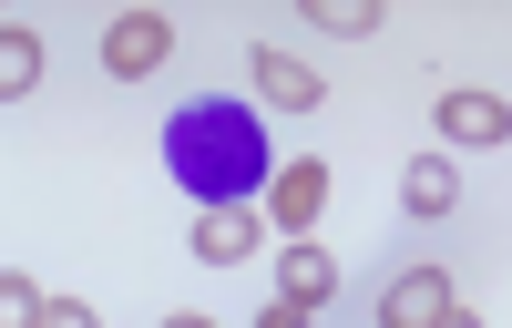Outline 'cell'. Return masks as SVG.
I'll list each match as a JSON object with an SVG mask.
<instances>
[{
	"label": "cell",
	"instance_id": "5b68a950",
	"mask_svg": "<svg viewBox=\"0 0 512 328\" xmlns=\"http://www.w3.org/2000/svg\"><path fill=\"white\" fill-rule=\"evenodd\" d=\"M256 236H267V205H205L195 216V257L205 267H246Z\"/></svg>",
	"mask_w": 512,
	"mask_h": 328
},
{
	"label": "cell",
	"instance_id": "277c9868",
	"mask_svg": "<svg viewBox=\"0 0 512 328\" xmlns=\"http://www.w3.org/2000/svg\"><path fill=\"white\" fill-rule=\"evenodd\" d=\"M318 216H328V164H318V154L277 164V185H267V226H277V236H308Z\"/></svg>",
	"mask_w": 512,
	"mask_h": 328
},
{
	"label": "cell",
	"instance_id": "2e32d148",
	"mask_svg": "<svg viewBox=\"0 0 512 328\" xmlns=\"http://www.w3.org/2000/svg\"><path fill=\"white\" fill-rule=\"evenodd\" d=\"M441 328H482V318H472V308H451V318H441Z\"/></svg>",
	"mask_w": 512,
	"mask_h": 328
},
{
	"label": "cell",
	"instance_id": "4fadbf2b",
	"mask_svg": "<svg viewBox=\"0 0 512 328\" xmlns=\"http://www.w3.org/2000/svg\"><path fill=\"white\" fill-rule=\"evenodd\" d=\"M256 328H318V308H297V298H267V308H256Z\"/></svg>",
	"mask_w": 512,
	"mask_h": 328
},
{
	"label": "cell",
	"instance_id": "3957f363",
	"mask_svg": "<svg viewBox=\"0 0 512 328\" xmlns=\"http://www.w3.org/2000/svg\"><path fill=\"white\" fill-rule=\"evenodd\" d=\"M451 308H461L451 267H400L390 287H379V328H441Z\"/></svg>",
	"mask_w": 512,
	"mask_h": 328
},
{
	"label": "cell",
	"instance_id": "5bb4252c",
	"mask_svg": "<svg viewBox=\"0 0 512 328\" xmlns=\"http://www.w3.org/2000/svg\"><path fill=\"white\" fill-rule=\"evenodd\" d=\"M41 328H103V318L82 308V298H52V318H41Z\"/></svg>",
	"mask_w": 512,
	"mask_h": 328
},
{
	"label": "cell",
	"instance_id": "30bf717a",
	"mask_svg": "<svg viewBox=\"0 0 512 328\" xmlns=\"http://www.w3.org/2000/svg\"><path fill=\"white\" fill-rule=\"evenodd\" d=\"M31 82H41V41L11 21V31H0V93H31Z\"/></svg>",
	"mask_w": 512,
	"mask_h": 328
},
{
	"label": "cell",
	"instance_id": "8992f818",
	"mask_svg": "<svg viewBox=\"0 0 512 328\" xmlns=\"http://www.w3.org/2000/svg\"><path fill=\"white\" fill-rule=\"evenodd\" d=\"M256 93H267V113H318L328 82L297 62V52H267V41H256Z\"/></svg>",
	"mask_w": 512,
	"mask_h": 328
},
{
	"label": "cell",
	"instance_id": "6da1fadb",
	"mask_svg": "<svg viewBox=\"0 0 512 328\" xmlns=\"http://www.w3.org/2000/svg\"><path fill=\"white\" fill-rule=\"evenodd\" d=\"M164 164L195 205H267L277 164H267V123L246 103H185L164 123Z\"/></svg>",
	"mask_w": 512,
	"mask_h": 328
},
{
	"label": "cell",
	"instance_id": "ba28073f",
	"mask_svg": "<svg viewBox=\"0 0 512 328\" xmlns=\"http://www.w3.org/2000/svg\"><path fill=\"white\" fill-rule=\"evenodd\" d=\"M441 134L451 144H502L512 134V103L502 93H441Z\"/></svg>",
	"mask_w": 512,
	"mask_h": 328
},
{
	"label": "cell",
	"instance_id": "7a4b0ae2",
	"mask_svg": "<svg viewBox=\"0 0 512 328\" xmlns=\"http://www.w3.org/2000/svg\"><path fill=\"white\" fill-rule=\"evenodd\" d=\"M164 52H175V11H123V21L103 31V72H113V82L164 72Z\"/></svg>",
	"mask_w": 512,
	"mask_h": 328
},
{
	"label": "cell",
	"instance_id": "7c38bea8",
	"mask_svg": "<svg viewBox=\"0 0 512 328\" xmlns=\"http://www.w3.org/2000/svg\"><path fill=\"white\" fill-rule=\"evenodd\" d=\"M41 318H52V298H41V287L11 267V277H0V328H41Z\"/></svg>",
	"mask_w": 512,
	"mask_h": 328
},
{
	"label": "cell",
	"instance_id": "9a60e30c",
	"mask_svg": "<svg viewBox=\"0 0 512 328\" xmlns=\"http://www.w3.org/2000/svg\"><path fill=\"white\" fill-rule=\"evenodd\" d=\"M164 328H216V318H205V308H175V318H164Z\"/></svg>",
	"mask_w": 512,
	"mask_h": 328
},
{
	"label": "cell",
	"instance_id": "9c48e42d",
	"mask_svg": "<svg viewBox=\"0 0 512 328\" xmlns=\"http://www.w3.org/2000/svg\"><path fill=\"white\" fill-rule=\"evenodd\" d=\"M400 205H410V216H451V205H461V175H451L441 154H420L410 175H400Z\"/></svg>",
	"mask_w": 512,
	"mask_h": 328
},
{
	"label": "cell",
	"instance_id": "8fae6325",
	"mask_svg": "<svg viewBox=\"0 0 512 328\" xmlns=\"http://www.w3.org/2000/svg\"><path fill=\"white\" fill-rule=\"evenodd\" d=\"M297 11H308L318 31H338V41H369V31H379V11H369V0H297Z\"/></svg>",
	"mask_w": 512,
	"mask_h": 328
},
{
	"label": "cell",
	"instance_id": "52a82bcc",
	"mask_svg": "<svg viewBox=\"0 0 512 328\" xmlns=\"http://www.w3.org/2000/svg\"><path fill=\"white\" fill-rule=\"evenodd\" d=\"M277 298H297V308H328L338 298V257L318 236H287V257H277Z\"/></svg>",
	"mask_w": 512,
	"mask_h": 328
}]
</instances>
